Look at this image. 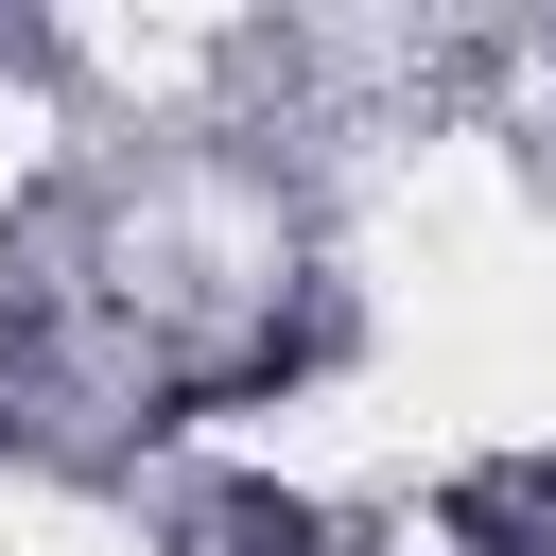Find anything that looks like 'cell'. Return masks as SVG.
I'll list each match as a JSON object with an SVG mask.
<instances>
[]
</instances>
